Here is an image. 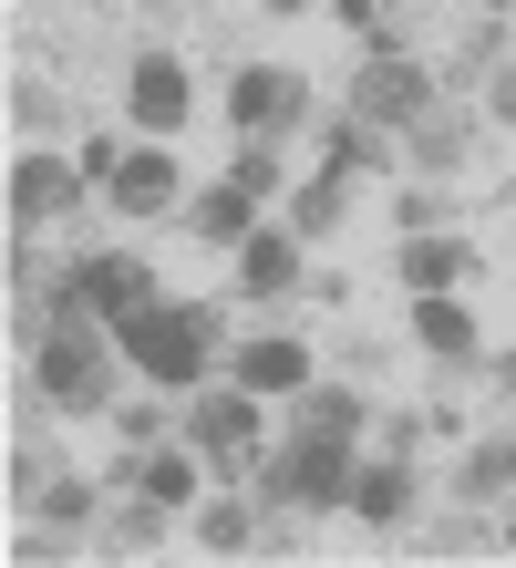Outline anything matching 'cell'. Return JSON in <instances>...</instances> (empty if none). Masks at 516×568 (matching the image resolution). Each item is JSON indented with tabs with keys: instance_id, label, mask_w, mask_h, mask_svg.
I'll use <instances>...</instances> for the list:
<instances>
[{
	"instance_id": "5bb4252c",
	"label": "cell",
	"mask_w": 516,
	"mask_h": 568,
	"mask_svg": "<svg viewBox=\"0 0 516 568\" xmlns=\"http://www.w3.org/2000/svg\"><path fill=\"white\" fill-rule=\"evenodd\" d=\"M352 507H362L372 527H393V517L413 507V486H403V465H362V476H352Z\"/></svg>"
},
{
	"instance_id": "2e32d148",
	"label": "cell",
	"mask_w": 516,
	"mask_h": 568,
	"mask_svg": "<svg viewBox=\"0 0 516 568\" xmlns=\"http://www.w3.org/2000/svg\"><path fill=\"white\" fill-rule=\"evenodd\" d=\"M455 270H465V248H444V239H434V248H403V280H413V290H444Z\"/></svg>"
},
{
	"instance_id": "e0dca14e",
	"label": "cell",
	"mask_w": 516,
	"mask_h": 568,
	"mask_svg": "<svg viewBox=\"0 0 516 568\" xmlns=\"http://www.w3.org/2000/svg\"><path fill=\"white\" fill-rule=\"evenodd\" d=\"M145 496H155V507H186V496H196V465L186 455H155L145 465Z\"/></svg>"
},
{
	"instance_id": "7402d4cb",
	"label": "cell",
	"mask_w": 516,
	"mask_h": 568,
	"mask_svg": "<svg viewBox=\"0 0 516 568\" xmlns=\"http://www.w3.org/2000/svg\"><path fill=\"white\" fill-rule=\"evenodd\" d=\"M506 476H516V445H496V455H475V465H465V486H475V496L506 486Z\"/></svg>"
},
{
	"instance_id": "3957f363",
	"label": "cell",
	"mask_w": 516,
	"mask_h": 568,
	"mask_svg": "<svg viewBox=\"0 0 516 568\" xmlns=\"http://www.w3.org/2000/svg\"><path fill=\"white\" fill-rule=\"evenodd\" d=\"M352 114H362V124H413V114H434V73H413L403 52H372L362 73H352Z\"/></svg>"
},
{
	"instance_id": "7c38bea8",
	"label": "cell",
	"mask_w": 516,
	"mask_h": 568,
	"mask_svg": "<svg viewBox=\"0 0 516 568\" xmlns=\"http://www.w3.org/2000/svg\"><path fill=\"white\" fill-rule=\"evenodd\" d=\"M249 207H259V196H249V186L227 176V186H206V196H196L186 217H196V239H227V248H237V239H249V227H259Z\"/></svg>"
},
{
	"instance_id": "9a60e30c",
	"label": "cell",
	"mask_w": 516,
	"mask_h": 568,
	"mask_svg": "<svg viewBox=\"0 0 516 568\" xmlns=\"http://www.w3.org/2000/svg\"><path fill=\"white\" fill-rule=\"evenodd\" d=\"M362 165H383V145H372L362 114H341V124H331V176H362Z\"/></svg>"
},
{
	"instance_id": "7a4b0ae2",
	"label": "cell",
	"mask_w": 516,
	"mask_h": 568,
	"mask_svg": "<svg viewBox=\"0 0 516 568\" xmlns=\"http://www.w3.org/2000/svg\"><path fill=\"white\" fill-rule=\"evenodd\" d=\"M269 496H290V507H341V496H352L341 434H300L290 455H269Z\"/></svg>"
},
{
	"instance_id": "d6986e66",
	"label": "cell",
	"mask_w": 516,
	"mask_h": 568,
	"mask_svg": "<svg viewBox=\"0 0 516 568\" xmlns=\"http://www.w3.org/2000/svg\"><path fill=\"white\" fill-rule=\"evenodd\" d=\"M352 414H362L352 393H310V414H300V424H310V434H341V445H352Z\"/></svg>"
},
{
	"instance_id": "8992f818",
	"label": "cell",
	"mask_w": 516,
	"mask_h": 568,
	"mask_svg": "<svg viewBox=\"0 0 516 568\" xmlns=\"http://www.w3.org/2000/svg\"><path fill=\"white\" fill-rule=\"evenodd\" d=\"M52 207H73V165H52V155H21V165H11V227L52 217Z\"/></svg>"
},
{
	"instance_id": "30bf717a",
	"label": "cell",
	"mask_w": 516,
	"mask_h": 568,
	"mask_svg": "<svg viewBox=\"0 0 516 568\" xmlns=\"http://www.w3.org/2000/svg\"><path fill=\"white\" fill-rule=\"evenodd\" d=\"M237 280H249L259 300H269V290H290V280H300V248L280 239V227H249V239H237Z\"/></svg>"
},
{
	"instance_id": "484cf974",
	"label": "cell",
	"mask_w": 516,
	"mask_h": 568,
	"mask_svg": "<svg viewBox=\"0 0 516 568\" xmlns=\"http://www.w3.org/2000/svg\"><path fill=\"white\" fill-rule=\"evenodd\" d=\"M269 11H300V0H269Z\"/></svg>"
},
{
	"instance_id": "d4e9b609",
	"label": "cell",
	"mask_w": 516,
	"mask_h": 568,
	"mask_svg": "<svg viewBox=\"0 0 516 568\" xmlns=\"http://www.w3.org/2000/svg\"><path fill=\"white\" fill-rule=\"evenodd\" d=\"M341 11H352V21H372V11H362V0H341Z\"/></svg>"
},
{
	"instance_id": "44dd1931",
	"label": "cell",
	"mask_w": 516,
	"mask_h": 568,
	"mask_svg": "<svg viewBox=\"0 0 516 568\" xmlns=\"http://www.w3.org/2000/svg\"><path fill=\"white\" fill-rule=\"evenodd\" d=\"M341 186H352V176H321V186H310V196H300V227H310V239H321V227L341 217Z\"/></svg>"
},
{
	"instance_id": "52a82bcc",
	"label": "cell",
	"mask_w": 516,
	"mask_h": 568,
	"mask_svg": "<svg viewBox=\"0 0 516 568\" xmlns=\"http://www.w3.org/2000/svg\"><path fill=\"white\" fill-rule=\"evenodd\" d=\"M186 434H196V445H217V455H249V434H259L249 383H237V393H206V404L186 414Z\"/></svg>"
},
{
	"instance_id": "8fae6325",
	"label": "cell",
	"mask_w": 516,
	"mask_h": 568,
	"mask_svg": "<svg viewBox=\"0 0 516 568\" xmlns=\"http://www.w3.org/2000/svg\"><path fill=\"white\" fill-rule=\"evenodd\" d=\"M237 383H249V393H300L310 362H300V342H249V352H237Z\"/></svg>"
},
{
	"instance_id": "ba28073f",
	"label": "cell",
	"mask_w": 516,
	"mask_h": 568,
	"mask_svg": "<svg viewBox=\"0 0 516 568\" xmlns=\"http://www.w3.org/2000/svg\"><path fill=\"white\" fill-rule=\"evenodd\" d=\"M134 114H145L155 135H176V124H186V73H176L165 52H145V62H134Z\"/></svg>"
},
{
	"instance_id": "4fadbf2b",
	"label": "cell",
	"mask_w": 516,
	"mask_h": 568,
	"mask_svg": "<svg viewBox=\"0 0 516 568\" xmlns=\"http://www.w3.org/2000/svg\"><path fill=\"white\" fill-rule=\"evenodd\" d=\"M413 331H424V352H475V321L444 290H413Z\"/></svg>"
},
{
	"instance_id": "277c9868",
	"label": "cell",
	"mask_w": 516,
	"mask_h": 568,
	"mask_svg": "<svg viewBox=\"0 0 516 568\" xmlns=\"http://www.w3.org/2000/svg\"><path fill=\"white\" fill-rule=\"evenodd\" d=\"M31 383H42L52 404H103V352H93V331H83V321H52Z\"/></svg>"
},
{
	"instance_id": "6da1fadb",
	"label": "cell",
	"mask_w": 516,
	"mask_h": 568,
	"mask_svg": "<svg viewBox=\"0 0 516 568\" xmlns=\"http://www.w3.org/2000/svg\"><path fill=\"white\" fill-rule=\"evenodd\" d=\"M206 331H217V311L206 300H145V311H124L114 321V342H124V362L134 373H155V383H196V362H206Z\"/></svg>"
},
{
	"instance_id": "cb8c5ba5",
	"label": "cell",
	"mask_w": 516,
	"mask_h": 568,
	"mask_svg": "<svg viewBox=\"0 0 516 568\" xmlns=\"http://www.w3.org/2000/svg\"><path fill=\"white\" fill-rule=\"evenodd\" d=\"M496 114H506V124H516V73H496Z\"/></svg>"
},
{
	"instance_id": "ac0fdd59",
	"label": "cell",
	"mask_w": 516,
	"mask_h": 568,
	"mask_svg": "<svg viewBox=\"0 0 516 568\" xmlns=\"http://www.w3.org/2000/svg\"><path fill=\"white\" fill-rule=\"evenodd\" d=\"M413 155H424V165L465 155V124H444V114H413Z\"/></svg>"
},
{
	"instance_id": "5b68a950",
	"label": "cell",
	"mask_w": 516,
	"mask_h": 568,
	"mask_svg": "<svg viewBox=\"0 0 516 568\" xmlns=\"http://www.w3.org/2000/svg\"><path fill=\"white\" fill-rule=\"evenodd\" d=\"M227 114L249 124V135H280V124L300 114V73H237V93H227Z\"/></svg>"
},
{
	"instance_id": "9c48e42d",
	"label": "cell",
	"mask_w": 516,
	"mask_h": 568,
	"mask_svg": "<svg viewBox=\"0 0 516 568\" xmlns=\"http://www.w3.org/2000/svg\"><path fill=\"white\" fill-rule=\"evenodd\" d=\"M114 207H134V217H155V207H176V155H124L114 165Z\"/></svg>"
},
{
	"instance_id": "ffe728a7",
	"label": "cell",
	"mask_w": 516,
	"mask_h": 568,
	"mask_svg": "<svg viewBox=\"0 0 516 568\" xmlns=\"http://www.w3.org/2000/svg\"><path fill=\"white\" fill-rule=\"evenodd\" d=\"M196 538L217 548V558H227V548H249V507H206V527H196Z\"/></svg>"
},
{
	"instance_id": "603a6c76",
	"label": "cell",
	"mask_w": 516,
	"mask_h": 568,
	"mask_svg": "<svg viewBox=\"0 0 516 568\" xmlns=\"http://www.w3.org/2000/svg\"><path fill=\"white\" fill-rule=\"evenodd\" d=\"M42 507H52V517H62V527H73V517H93V486H73V476H62V486H52V496H42Z\"/></svg>"
}]
</instances>
